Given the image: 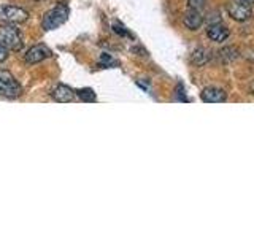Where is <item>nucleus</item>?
Listing matches in <instances>:
<instances>
[{
    "mask_svg": "<svg viewBox=\"0 0 254 238\" xmlns=\"http://www.w3.org/2000/svg\"><path fill=\"white\" fill-rule=\"evenodd\" d=\"M50 56H51L50 48H46L45 45H35L26 53V56H24V62L29 63V65H34V63H38L48 59Z\"/></svg>",
    "mask_w": 254,
    "mask_h": 238,
    "instance_id": "nucleus-6",
    "label": "nucleus"
},
{
    "mask_svg": "<svg viewBox=\"0 0 254 238\" xmlns=\"http://www.w3.org/2000/svg\"><path fill=\"white\" fill-rule=\"evenodd\" d=\"M206 35H208V38L211 40V42L222 43V42H226V40L229 38L230 30H229V27L226 26V24L213 22L208 26V29H206Z\"/></svg>",
    "mask_w": 254,
    "mask_h": 238,
    "instance_id": "nucleus-7",
    "label": "nucleus"
},
{
    "mask_svg": "<svg viewBox=\"0 0 254 238\" xmlns=\"http://www.w3.org/2000/svg\"><path fill=\"white\" fill-rule=\"evenodd\" d=\"M8 48L6 46H3L2 43H0V62H3V60H6V58H8Z\"/></svg>",
    "mask_w": 254,
    "mask_h": 238,
    "instance_id": "nucleus-16",
    "label": "nucleus"
},
{
    "mask_svg": "<svg viewBox=\"0 0 254 238\" xmlns=\"http://www.w3.org/2000/svg\"><path fill=\"white\" fill-rule=\"evenodd\" d=\"M68 5H65L64 2L58 3L54 8H51L50 11H46L43 16V21H42V27L45 30H54L61 27L62 24H65L68 19Z\"/></svg>",
    "mask_w": 254,
    "mask_h": 238,
    "instance_id": "nucleus-1",
    "label": "nucleus"
},
{
    "mask_svg": "<svg viewBox=\"0 0 254 238\" xmlns=\"http://www.w3.org/2000/svg\"><path fill=\"white\" fill-rule=\"evenodd\" d=\"M113 29H115V32H116V34L127 35V32H126V30H124V27H121V26H113Z\"/></svg>",
    "mask_w": 254,
    "mask_h": 238,
    "instance_id": "nucleus-17",
    "label": "nucleus"
},
{
    "mask_svg": "<svg viewBox=\"0 0 254 238\" xmlns=\"http://www.w3.org/2000/svg\"><path fill=\"white\" fill-rule=\"evenodd\" d=\"M76 95L83 102H94L95 100V92L92 89H89V87H84V89L76 91Z\"/></svg>",
    "mask_w": 254,
    "mask_h": 238,
    "instance_id": "nucleus-12",
    "label": "nucleus"
},
{
    "mask_svg": "<svg viewBox=\"0 0 254 238\" xmlns=\"http://www.w3.org/2000/svg\"><path fill=\"white\" fill-rule=\"evenodd\" d=\"M100 63H105L107 67H110V65H116V62H115L113 59H111L108 54H103V56H102V59H100Z\"/></svg>",
    "mask_w": 254,
    "mask_h": 238,
    "instance_id": "nucleus-15",
    "label": "nucleus"
},
{
    "mask_svg": "<svg viewBox=\"0 0 254 238\" xmlns=\"http://www.w3.org/2000/svg\"><path fill=\"white\" fill-rule=\"evenodd\" d=\"M200 99L205 103H222V102H226V92L219 89V87L210 86V87H205L200 92Z\"/></svg>",
    "mask_w": 254,
    "mask_h": 238,
    "instance_id": "nucleus-8",
    "label": "nucleus"
},
{
    "mask_svg": "<svg viewBox=\"0 0 254 238\" xmlns=\"http://www.w3.org/2000/svg\"><path fill=\"white\" fill-rule=\"evenodd\" d=\"M221 54H222V59H226V60H234V59L238 58V51L232 46L224 48V50L221 51Z\"/></svg>",
    "mask_w": 254,
    "mask_h": 238,
    "instance_id": "nucleus-13",
    "label": "nucleus"
},
{
    "mask_svg": "<svg viewBox=\"0 0 254 238\" xmlns=\"http://www.w3.org/2000/svg\"><path fill=\"white\" fill-rule=\"evenodd\" d=\"M243 3H248V5H253L254 3V0H242Z\"/></svg>",
    "mask_w": 254,
    "mask_h": 238,
    "instance_id": "nucleus-18",
    "label": "nucleus"
},
{
    "mask_svg": "<svg viewBox=\"0 0 254 238\" xmlns=\"http://www.w3.org/2000/svg\"><path fill=\"white\" fill-rule=\"evenodd\" d=\"M206 0H188V5H189V10H197L200 11L202 8L205 6Z\"/></svg>",
    "mask_w": 254,
    "mask_h": 238,
    "instance_id": "nucleus-14",
    "label": "nucleus"
},
{
    "mask_svg": "<svg viewBox=\"0 0 254 238\" xmlns=\"http://www.w3.org/2000/svg\"><path fill=\"white\" fill-rule=\"evenodd\" d=\"M210 59H211V53L206 50V48H197V50H194L192 54H190V62L197 67L206 65V63L210 62Z\"/></svg>",
    "mask_w": 254,
    "mask_h": 238,
    "instance_id": "nucleus-11",
    "label": "nucleus"
},
{
    "mask_svg": "<svg viewBox=\"0 0 254 238\" xmlns=\"http://www.w3.org/2000/svg\"><path fill=\"white\" fill-rule=\"evenodd\" d=\"M29 19V13L19 6L3 5L0 6V21L6 24H21Z\"/></svg>",
    "mask_w": 254,
    "mask_h": 238,
    "instance_id": "nucleus-4",
    "label": "nucleus"
},
{
    "mask_svg": "<svg viewBox=\"0 0 254 238\" xmlns=\"http://www.w3.org/2000/svg\"><path fill=\"white\" fill-rule=\"evenodd\" d=\"M227 13L229 16L232 18L234 21H238V22H243V21H248L251 18V5L248 3H243L242 0L240 2H230L227 5Z\"/></svg>",
    "mask_w": 254,
    "mask_h": 238,
    "instance_id": "nucleus-5",
    "label": "nucleus"
},
{
    "mask_svg": "<svg viewBox=\"0 0 254 238\" xmlns=\"http://www.w3.org/2000/svg\"><path fill=\"white\" fill-rule=\"evenodd\" d=\"M51 97L59 103H67V102H71L75 99V92L71 91V87H68L65 84H58L53 89Z\"/></svg>",
    "mask_w": 254,
    "mask_h": 238,
    "instance_id": "nucleus-9",
    "label": "nucleus"
},
{
    "mask_svg": "<svg viewBox=\"0 0 254 238\" xmlns=\"http://www.w3.org/2000/svg\"><path fill=\"white\" fill-rule=\"evenodd\" d=\"M0 43L6 46L11 51H21L22 48V37L19 34V30L14 26H0Z\"/></svg>",
    "mask_w": 254,
    "mask_h": 238,
    "instance_id": "nucleus-2",
    "label": "nucleus"
},
{
    "mask_svg": "<svg viewBox=\"0 0 254 238\" xmlns=\"http://www.w3.org/2000/svg\"><path fill=\"white\" fill-rule=\"evenodd\" d=\"M183 22L189 30H198L203 24V16L197 10H189L183 18Z\"/></svg>",
    "mask_w": 254,
    "mask_h": 238,
    "instance_id": "nucleus-10",
    "label": "nucleus"
},
{
    "mask_svg": "<svg viewBox=\"0 0 254 238\" xmlns=\"http://www.w3.org/2000/svg\"><path fill=\"white\" fill-rule=\"evenodd\" d=\"M22 92L21 84L16 81V78L8 70H0V95L3 97H19Z\"/></svg>",
    "mask_w": 254,
    "mask_h": 238,
    "instance_id": "nucleus-3",
    "label": "nucleus"
}]
</instances>
